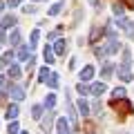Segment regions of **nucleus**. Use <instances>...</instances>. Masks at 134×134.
Segmentation results:
<instances>
[{
  "label": "nucleus",
  "mask_w": 134,
  "mask_h": 134,
  "mask_svg": "<svg viewBox=\"0 0 134 134\" xmlns=\"http://www.w3.org/2000/svg\"><path fill=\"white\" fill-rule=\"evenodd\" d=\"M119 49H121V43H119V40H114V38H112L110 43L105 45V47H96L94 52H96V56H110V54H116Z\"/></svg>",
  "instance_id": "nucleus-1"
},
{
  "label": "nucleus",
  "mask_w": 134,
  "mask_h": 134,
  "mask_svg": "<svg viewBox=\"0 0 134 134\" xmlns=\"http://www.w3.org/2000/svg\"><path fill=\"white\" fill-rule=\"evenodd\" d=\"M112 105L119 110V114H130V112H132V105H130L125 98H121V103H119V100H112Z\"/></svg>",
  "instance_id": "nucleus-2"
},
{
  "label": "nucleus",
  "mask_w": 134,
  "mask_h": 134,
  "mask_svg": "<svg viewBox=\"0 0 134 134\" xmlns=\"http://www.w3.org/2000/svg\"><path fill=\"white\" fill-rule=\"evenodd\" d=\"M9 96L14 100H23L25 98V90H23V87H18V85H11L9 87Z\"/></svg>",
  "instance_id": "nucleus-3"
},
{
  "label": "nucleus",
  "mask_w": 134,
  "mask_h": 134,
  "mask_svg": "<svg viewBox=\"0 0 134 134\" xmlns=\"http://www.w3.org/2000/svg\"><path fill=\"white\" fill-rule=\"evenodd\" d=\"M119 78H121L123 83H130V81H132V72H130L127 65H121V67H119Z\"/></svg>",
  "instance_id": "nucleus-4"
},
{
  "label": "nucleus",
  "mask_w": 134,
  "mask_h": 134,
  "mask_svg": "<svg viewBox=\"0 0 134 134\" xmlns=\"http://www.w3.org/2000/svg\"><path fill=\"white\" fill-rule=\"evenodd\" d=\"M105 92H107L105 83H94V85L90 87V94H94V96H100V94H105Z\"/></svg>",
  "instance_id": "nucleus-5"
},
{
  "label": "nucleus",
  "mask_w": 134,
  "mask_h": 134,
  "mask_svg": "<svg viewBox=\"0 0 134 134\" xmlns=\"http://www.w3.org/2000/svg\"><path fill=\"white\" fill-rule=\"evenodd\" d=\"M92 76H94V67H92V65H85V67H83V72H81V83H87Z\"/></svg>",
  "instance_id": "nucleus-6"
},
{
  "label": "nucleus",
  "mask_w": 134,
  "mask_h": 134,
  "mask_svg": "<svg viewBox=\"0 0 134 134\" xmlns=\"http://www.w3.org/2000/svg\"><path fill=\"white\" fill-rule=\"evenodd\" d=\"M116 27H119V29H123V31H127V34H130V29H132V20H127V18H123V16H121V18L116 20Z\"/></svg>",
  "instance_id": "nucleus-7"
},
{
  "label": "nucleus",
  "mask_w": 134,
  "mask_h": 134,
  "mask_svg": "<svg viewBox=\"0 0 134 134\" xmlns=\"http://www.w3.org/2000/svg\"><path fill=\"white\" fill-rule=\"evenodd\" d=\"M56 130H58V134H72L69 132V125H67V119H58Z\"/></svg>",
  "instance_id": "nucleus-8"
},
{
  "label": "nucleus",
  "mask_w": 134,
  "mask_h": 134,
  "mask_svg": "<svg viewBox=\"0 0 134 134\" xmlns=\"http://www.w3.org/2000/svg\"><path fill=\"white\" fill-rule=\"evenodd\" d=\"M76 107H78V114H83V116H87V114H90V105H87V100H85V98H81V100H78V103H76Z\"/></svg>",
  "instance_id": "nucleus-9"
},
{
  "label": "nucleus",
  "mask_w": 134,
  "mask_h": 134,
  "mask_svg": "<svg viewBox=\"0 0 134 134\" xmlns=\"http://www.w3.org/2000/svg\"><path fill=\"white\" fill-rule=\"evenodd\" d=\"M43 56H45V63H49V65H52V63L56 60V58H54V56H56V54H54V49L49 47V45H47V47H45V52H43Z\"/></svg>",
  "instance_id": "nucleus-10"
},
{
  "label": "nucleus",
  "mask_w": 134,
  "mask_h": 134,
  "mask_svg": "<svg viewBox=\"0 0 134 134\" xmlns=\"http://www.w3.org/2000/svg\"><path fill=\"white\" fill-rule=\"evenodd\" d=\"M18 105H9L7 107V119H11V121H16V116H18Z\"/></svg>",
  "instance_id": "nucleus-11"
},
{
  "label": "nucleus",
  "mask_w": 134,
  "mask_h": 134,
  "mask_svg": "<svg viewBox=\"0 0 134 134\" xmlns=\"http://www.w3.org/2000/svg\"><path fill=\"white\" fill-rule=\"evenodd\" d=\"M67 114H69V121H72V125L76 127V112H74V105L67 100Z\"/></svg>",
  "instance_id": "nucleus-12"
},
{
  "label": "nucleus",
  "mask_w": 134,
  "mask_h": 134,
  "mask_svg": "<svg viewBox=\"0 0 134 134\" xmlns=\"http://www.w3.org/2000/svg\"><path fill=\"white\" fill-rule=\"evenodd\" d=\"M38 38H40V31H38V29H34V31H31V40H29V49H34L36 45H38Z\"/></svg>",
  "instance_id": "nucleus-13"
},
{
  "label": "nucleus",
  "mask_w": 134,
  "mask_h": 134,
  "mask_svg": "<svg viewBox=\"0 0 134 134\" xmlns=\"http://www.w3.org/2000/svg\"><path fill=\"white\" fill-rule=\"evenodd\" d=\"M18 23V20H16V16H5V18H2V27H14V25Z\"/></svg>",
  "instance_id": "nucleus-14"
},
{
  "label": "nucleus",
  "mask_w": 134,
  "mask_h": 134,
  "mask_svg": "<svg viewBox=\"0 0 134 134\" xmlns=\"http://www.w3.org/2000/svg\"><path fill=\"white\" fill-rule=\"evenodd\" d=\"M40 116H43V105H34V107H31V119L38 121Z\"/></svg>",
  "instance_id": "nucleus-15"
},
{
  "label": "nucleus",
  "mask_w": 134,
  "mask_h": 134,
  "mask_svg": "<svg viewBox=\"0 0 134 134\" xmlns=\"http://www.w3.org/2000/svg\"><path fill=\"white\" fill-rule=\"evenodd\" d=\"M63 5H65V2H56V5H52V7H49V16H58L63 11Z\"/></svg>",
  "instance_id": "nucleus-16"
},
{
  "label": "nucleus",
  "mask_w": 134,
  "mask_h": 134,
  "mask_svg": "<svg viewBox=\"0 0 134 134\" xmlns=\"http://www.w3.org/2000/svg\"><path fill=\"white\" fill-rule=\"evenodd\" d=\"M29 52H31L29 47H20V52H18V60H27V63H29Z\"/></svg>",
  "instance_id": "nucleus-17"
},
{
  "label": "nucleus",
  "mask_w": 134,
  "mask_h": 134,
  "mask_svg": "<svg viewBox=\"0 0 134 134\" xmlns=\"http://www.w3.org/2000/svg\"><path fill=\"white\" fill-rule=\"evenodd\" d=\"M54 54H65V40H56V45H54Z\"/></svg>",
  "instance_id": "nucleus-18"
},
{
  "label": "nucleus",
  "mask_w": 134,
  "mask_h": 134,
  "mask_svg": "<svg viewBox=\"0 0 134 134\" xmlns=\"http://www.w3.org/2000/svg\"><path fill=\"white\" fill-rule=\"evenodd\" d=\"M119 98H125V90L123 87H116V90L112 92V100H119Z\"/></svg>",
  "instance_id": "nucleus-19"
},
{
  "label": "nucleus",
  "mask_w": 134,
  "mask_h": 134,
  "mask_svg": "<svg viewBox=\"0 0 134 134\" xmlns=\"http://www.w3.org/2000/svg\"><path fill=\"white\" fill-rule=\"evenodd\" d=\"M9 43H11V45H20V31H18V29H14V31H11Z\"/></svg>",
  "instance_id": "nucleus-20"
},
{
  "label": "nucleus",
  "mask_w": 134,
  "mask_h": 134,
  "mask_svg": "<svg viewBox=\"0 0 134 134\" xmlns=\"http://www.w3.org/2000/svg\"><path fill=\"white\" fill-rule=\"evenodd\" d=\"M112 72H114V67H112L110 63H105V65H103V69H100V76H103V78H107Z\"/></svg>",
  "instance_id": "nucleus-21"
},
{
  "label": "nucleus",
  "mask_w": 134,
  "mask_h": 134,
  "mask_svg": "<svg viewBox=\"0 0 134 134\" xmlns=\"http://www.w3.org/2000/svg\"><path fill=\"white\" fill-rule=\"evenodd\" d=\"M11 60H14V54H11V52L2 54V58H0V63H2V65H9V67H11Z\"/></svg>",
  "instance_id": "nucleus-22"
},
{
  "label": "nucleus",
  "mask_w": 134,
  "mask_h": 134,
  "mask_svg": "<svg viewBox=\"0 0 134 134\" xmlns=\"http://www.w3.org/2000/svg\"><path fill=\"white\" fill-rule=\"evenodd\" d=\"M38 76H40V83H47V81H49V76H52V72H49V69H40Z\"/></svg>",
  "instance_id": "nucleus-23"
},
{
  "label": "nucleus",
  "mask_w": 134,
  "mask_h": 134,
  "mask_svg": "<svg viewBox=\"0 0 134 134\" xmlns=\"http://www.w3.org/2000/svg\"><path fill=\"white\" fill-rule=\"evenodd\" d=\"M9 76H11V78H18V76H20V67H18V65H11V67H9Z\"/></svg>",
  "instance_id": "nucleus-24"
},
{
  "label": "nucleus",
  "mask_w": 134,
  "mask_h": 134,
  "mask_svg": "<svg viewBox=\"0 0 134 134\" xmlns=\"http://www.w3.org/2000/svg\"><path fill=\"white\" fill-rule=\"evenodd\" d=\"M47 85H49V87H58V74H54V72H52V76H49Z\"/></svg>",
  "instance_id": "nucleus-25"
},
{
  "label": "nucleus",
  "mask_w": 134,
  "mask_h": 134,
  "mask_svg": "<svg viewBox=\"0 0 134 134\" xmlns=\"http://www.w3.org/2000/svg\"><path fill=\"white\" fill-rule=\"evenodd\" d=\"M45 105H47V107H54V105H56V96H54V94H47V98H45Z\"/></svg>",
  "instance_id": "nucleus-26"
},
{
  "label": "nucleus",
  "mask_w": 134,
  "mask_h": 134,
  "mask_svg": "<svg viewBox=\"0 0 134 134\" xmlns=\"http://www.w3.org/2000/svg\"><path fill=\"white\" fill-rule=\"evenodd\" d=\"M130 60H132V54H130V49H123V65L130 67Z\"/></svg>",
  "instance_id": "nucleus-27"
},
{
  "label": "nucleus",
  "mask_w": 134,
  "mask_h": 134,
  "mask_svg": "<svg viewBox=\"0 0 134 134\" xmlns=\"http://www.w3.org/2000/svg\"><path fill=\"white\" fill-rule=\"evenodd\" d=\"M76 90H78V94H83V96H85V94H90V87H87L85 83H78V87H76Z\"/></svg>",
  "instance_id": "nucleus-28"
},
{
  "label": "nucleus",
  "mask_w": 134,
  "mask_h": 134,
  "mask_svg": "<svg viewBox=\"0 0 134 134\" xmlns=\"http://www.w3.org/2000/svg\"><path fill=\"white\" fill-rule=\"evenodd\" d=\"M123 9H125L123 2H116V5H114V14H116V16H123Z\"/></svg>",
  "instance_id": "nucleus-29"
},
{
  "label": "nucleus",
  "mask_w": 134,
  "mask_h": 134,
  "mask_svg": "<svg viewBox=\"0 0 134 134\" xmlns=\"http://www.w3.org/2000/svg\"><path fill=\"white\" fill-rule=\"evenodd\" d=\"M52 119H54V114L49 112V119H45V121H43V130H45V132H49V125H52Z\"/></svg>",
  "instance_id": "nucleus-30"
},
{
  "label": "nucleus",
  "mask_w": 134,
  "mask_h": 134,
  "mask_svg": "<svg viewBox=\"0 0 134 134\" xmlns=\"http://www.w3.org/2000/svg\"><path fill=\"white\" fill-rule=\"evenodd\" d=\"M18 123H16V121H11V125H9V134H18Z\"/></svg>",
  "instance_id": "nucleus-31"
},
{
  "label": "nucleus",
  "mask_w": 134,
  "mask_h": 134,
  "mask_svg": "<svg viewBox=\"0 0 134 134\" xmlns=\"http://www.w3.org/2000/svg\"><path fill=\"white\" fill-rule=\"evenodd\" d=\"M23 11H25V14H34V11H36V7H34V5H27Z\"/></svg>",
  "instance_id": "nucleus-32"
},
{
  "label": "nucleus",
  "mask_w": 134,
  "mask_h": 134,
  "mask_svg": "<svg viewBox=\"0 0 134 134\" xmlns=\"http://www.w3.org/2000/svg\"><path fill=\"white\" fill-rule=\"evenodd\" d=\"M100 110H103V107H100V103H94V114H103Z\"/></svg>",
  "instance_id": "nucleus-33"
},
{
  "label": "nucleus",
  "mask_w": 134,
  "mask_h": 134,
  "mask_svg": "<svg viewBox=\"0 0 134 134\" xmlns=\"http://www.w3.org/2000/svg\"><path fill=\"white\" fill-rule=\"evenodd\" d=\"M20 2H23V0H9V2H7V5H9V7H18Z\"/></svg>",
  "instance_id": "nucleus-34"
},
{
  "label": "nucleus",
  "mask_w": 134,
  "mask_h": 134,
  "mask_svg": "<svg viewBox=\"0 0 134 134\" xmlns=\"http://www.w3.org/2000/svg\"><path fill=\"white\" fill-rule=\"evenodd\" d=\"M0 40H5V27L0 25Z\"/></svg>",
  "instance_id": "nucleus-35"
},
{
  "label": "nucleus",
  "mask_w": 134,
  "mask_h": 134,
  "mask_svg": "<svg viewBox=\"0 0 134 134\" xmlns=\"http://www.w3.org/2000/svg\"><path fill=\"white\" fill-rule=\"evenodd\" d=\"M123 5H127V7H134V0H125Z\"/></svg>",
  "instance_id": "nucleus-36"
},
{
  "label": "nucleus",
  "mask_w": 134,
  "mask_h": 134,
  "mask_svg": "<svg viewBox=\"0 0 134 134\" xmlns=\"http://www.w3.org/2000/svg\"><path fill=\"white\" fill-rule=\"evenodd\" d=\"M130 36H132V40H134V25H132V29H130Z\"/></svg>",
  "instance_id": "nucleus-37"
},
{
  "label": "nucleus",
  "mask_w": 134,
  "mask_h": 134,
  "mask_svg": "<svg viewBox=\"0 0 134 134\" xmlns=\"http://www.w3.org/2000/svg\"><path fill=\"white\" fill-rule=\"evenodd\" d=\"M2 85H5V78H2V76H0V90H2Z\"/></svg>",
  "instance_id": "nucleus-38"
},
{
  "label": "nucleus",
  "mask_w": 134,
  "mask_h": 134,
  "mask_svg": "<svg viewBox=\"0 0 134 134\" xmlns=\"http://www.w3.org/2000/svg\"><path fill=\"white\" fill-rule=\"evenodd\" d=\"M2 7H5V5H2V2H0V14H2Z\"/></svg>",
  "instance_id": "nucleus-39"
},
{
  "label": "nucleus",
  "mask_w": 134,
  "mask_h": 134,
  "mask_svg": "<svg viewBox=\"0 0 134 134\" xmlns=\"http://www.w3.org/2000/svg\"><path fill=\"white\" fill-rule=\"evenodd\" d=\"M23 134H29V132H23Z\"/></svg>",
  "instance_id": "nucleus-40"
}]
</instances>
